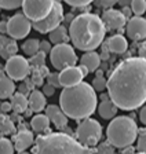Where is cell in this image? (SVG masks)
Wrapping results in <instances>:
<instances>
[{
	"instance_id": "cell-1",
	"label": "cell",
	"mask_w": 146,
	"mask_h": 154,
	"mask_svg": "<svg viewBox=\"0 0 146 154\" xmlns=\"http://www.w3.org/2000/svg\"><path fill=\"white\" fill-rule=\"evenodd\" d=\"M109 99L121 110H135L146 102V61L131 57L121 61L106 80Z\"/></svg>"
},
{
	"instance_id": "cell-2",
	"label": "cell",
	"mask_w": 146,
	"mask_h": 154,
	"mask_svg": "<svg viewBox=\"0 0 146 154\" xmlns=\"http://www.w3.org/2000/svg\"><path fill=\"white\" fill-rule=\"evenodd\" d=\"M98 98L91 84L81 83L64 88L59 95V107L68 119L84 120L95 112Z\"/></svg>"
},
{
	"instance_id": "cell-3",
	"label": "cell",
	"mask_w": 146,
	"mask_h": 154,
	"mask_svg": "<svg viewBox=\"0 0 146 154\" xmlns=\"http://www.w3.org/2000/svg\"><path fill=\"white\" fill-rule=\"evenodd\" d=\"M69 38L80 51H95L102 44L106 29L101 17L91 13H84L75 17L69 25Z\"/></svg>"
},
{
	"instance_id": "cell-4",
	"label": "cell",
	"mask_w": 146,
	"mask_h": 154,
	"mask_svg": "<svg viewBox=\"0 0 146 154\" xmlns=\"http://www.w3.org/2000/svg\"><path fill=\"white\" fill-rule=\"evenodd\" d=\"M94 149L84 147L73 136L64 132H48L35 139L32 154H92Z\"/></svg>"
},
{
	"instance_id": "cell-5",
	"label": "cell",
	"mask_w": 146,
	"mask_h": 154,
	"mask_svg": "<svg viewBox=\"0 0 146 154\" xmlns=\"http://www.w3.org/2000/svg\"><path fill=\"white\" fill-rule=\"evenodd\" d=\"M138 136V125L132 117L128 116H117L109 122L106 129L107 143H110L114 149H124L132 146Z\"/></svg>"
},
{
	"instance_id": "cell-6",
	"label": "cell",
	"mask_w": 146,
	"mask_h": 154,
	"mask_svg": "<svg viewBox=\"0 0 146 154\" xmlns=\"http://www.w3.org/2000/svg\"><path fill=\"white\" fill-rule=\"evenodd\" d=\"M102 138V127L94 119H84L77 125L76 140L84 147H94Z\"/></svg>"
},
{
	"instance_id": "cell-7",
	"label": "cell",
	"mask_w": 146,
	"mask_h": 154,
	"mask_svg": "<svg viewBox=\"0 0 146 154\" xmlns=\"http://www.w3.org/2000/svg\"><path fill=\"white\" fill-rule=\"evenodd\" d=\"M50 61L57 70H64L66 67L76 66L77 55L70 44H57L50 51Z\"/></svg>"
},
{
	"instance_id": "cell-8",
	"label": "cell",
	"mask_w": 146,
	"mask_h": 154,
	"mask_svg": "<svg viewBox=\"0 0 146 154\" xmlns=\"http://www.w3.org/2000/svg\"><path fill=\"white\" fill-rule=\"evenodd\" d=\"M55 0H23L22 10L23 15L29 19L30 22L42 21L48 15V13L54 7Z\"/></svg>"
},
{
	"instance_id": "cell-9",
	"label": "cell",
	"mask_w": 146,
	"mask_h": 154,
	"mask_svg": "<svg viewBox=\"0 0 146 154\" xmlns=\"http://www.w3.org/2000/svg\"><path fill=\"white\" fill-rule=\"evenodd\" d=\"M62 19H64V7H62V3L59 0H55L54 7L48 13V15L43 18L42 21L32 22V26L35 28V30H37L40 33H50L57 26L61 25Z\"/></svg>"
},
{
	"instance_id": "cell-10",
	"label": "cell",
	"mask_w": 146,
	"mask_h": 154,
	"mask_svg": "<svg viewBox=\"0 0 146 154\" xmlns=\"http://www.w3.org/2000/svg\"><path fill=\"white\" fill-rule=\"evenodd\" d=\"M4 70L8 79H11L13 81H21L25 80L28 74L30 73V66L26 58L21 55H14L7 59Z\"/></svg>"
},
{
	"instance_id": "cell-11",
	"label": "cell",
	"mask_w": 146,
	"mask_h": 154,
	"mask_svg": "<svg viewBox=\"0 0 146 154\" xmlns=\"http://www.w3.org/2000/svg\"><path fill=\"white\" fill-rule=\"evenodd\" d=\"M32 29V22L22 13L13 15L7 21V35L13 40H21L29 35Z\"/></svg>"
},
{
	"instance_id": "cell-12",
	"label": "cell",
	"mask_w": 146,
	"mask_h": 154,
	"mask_svg": "<svg viewBox=\"0 0 146 154\" xmlns=\"http://www.w3.org/2000/svg\"><path fill=\"white\" fill-rule=\"evenodd\" d=\"M126 32L134 42L146 38V19L142 17H132L126 23Z\"/></svg>"
},
{
	"instance_id": "cell-13",
	"label": "cell",
	"mask_w": 146,
	"mask_h": 154,
	"mask_svg": "<svg viewBox=\"0 0 146 154\" xmlns=\"http://www.w3.org/2000/svg\"><path fill=\"white\" fill-rule=\"evenodd\" d=\"M101 21L104 22L105 29H107V30H120L127 23L123 14L119 10H114V8L105 10L101 17Z\"/></svg>"
},
{
	"instance_id": "cell-14",
	"label": "cell",
	"mask_w": 146,
	"mask_h": 154,
	"mask_svg": "<svg viewBox=\"0 0 146 154\" xmlns=\"http://www.w3.org/2000/svg\"><path fill=\"white\" fill-rule=\"evenodd\" d=\"M83 79H84V76L81 74L79 66H70L59 72V83H61V87H64V88L73 87L76 84L81 83Z\"/></svg>"
},
{
	"instance_id": "cell-15",
	"label": "cell",
	"mask_w": 146,
	"mask_h": 154,
	"mask_svg": "<svg viewBox=\"0 0 146 154\" xmlns=\"http://www.w3.org/2000/svg\"><path fill=\"white\" fill-rule=\"evenodd\" d=\"M35 143V136L29 129H21V131L15 132L13 136V146L14 150L18 153L25 151L26 149H29L32 144Z\"/></svg>"
},
{
	"instance_id": "cell-16",
	"label": "cell",
	"mask_w": 146,
	"mask_h": 154,
	"mask_svg": "<svg viewBox=\"0 0 146 154\" xmlns=\"http://www.w3.org/2000/svg\"><path fill=\"white\" fill-rule=\"evenodd\" d=\"M45 116L50 120V122H52L58 129H64L68 125V117L64 114L61 107L57 105L45 106Z\"/></svg>"
},
{
	"instance_id": "cell-17",
	"label": "cell",
	"mask_w": 146,
	"mask_h": 154,
	"mask_svg": "<svg viewBox=\"0 0 146 154\" xmlns=\"http://www.w3.org/2000/svg\"><path fill=\"white\" fill-rule=\"evenodd\" d=\"M101 99H102V102L97 106L99 116L105 120L114 119V117L117 116V110H119L117 109V106L109 99V96L107 95H101Z\"/></svg>"
},
{
	"instance_id": "cell-18",
	"label": "cell",
	"mask_w": 146,
	"mask_h": 154,
	"mask_svg": "<svg viewBox=\"0 0 146 154\" xmlns=\"http://www.w3.org/2000/svg\"><path fill=\"white\" fill-rule=\"evenodd\" d=\"M47 106V100H45V96L43 95L42 91L39 90H33L29 94V99H28V107H29L30 112H35L39 114L42 110L45 109Z\"/></svg>"
},
{
	"instance_id": "cell-19",
	"label": "cell",
	"mask_w": 146,
	"mask_h": 154,
	"mask_svg": "<svg viewBox=\"0 0 146 154\" xmlns=\"http://www.w3.org/2000/svg\"><path fill=\"white\" fill-rule=\"evenodd\" d=\"M105 44H106L107 50L113 52V54H124L127 51V48H128L127 38L121 35H114L112 37H109Z\"/></svg>"
},
{
	"instance_id": "cell-20",
	"label": "cell",
	"mask_w": 146,
	"mask_h": 154,
	"mask_svg": "<svg viewBox=\"0 0 146 154\" xmlns=\"http://www.w3.org/2000/svg\"><path fill=\"white\" fill-rule=\"evenodd\" d=\"M18 52V44L15 40L11 37H6V36H0V55L3 59H8V58L17 55Z\"/></svg>"
},
{
	"instance_id": "cell-21",
	"label": "cell",
	"mask_w": 146,
	"mask_h": 154,
	"mask_svg": "<svg viewBox=\"0 0 146 154\" xmlns=\"http://www.w3.org/2000/svg\"><path fill=\"white\" fill-rule=\"evenodd\" d=\"M80 63L87 69L88 73L97 72L101 65V58H99V54H97L95 51H88L84 52V55L80 58Z\"/></svg>"
},
{
	"instance_id": "cell-22",
	"label": "cell",
	"mask_w": 146,
	"mask_h": 154,
	"mask_svg": "<svg viewBox=\"0 0 146 154\" xmlns=\"http://www.w3.org/2000/svg\"><path fill=\"white\" fill-rule=\"evenodd\" d=\"M10 99H11L10 100L11 110L15 114H21V113H25L28 110V98L25 95H22L20 92H15Z\"/></svg>"
},
{
	"instance_id": "cell-23",
	"label": "cell",
	"mask_w": 146,
	"mask_h": 154,
	"mask_svg": "<svg viewBox=\"0 0 146 154\" xmlns=\"http://www.w3.org/2000/svg\"><path fill=\"white\" fill-rule=\"evenodd\" d=\"M15 94V84L11 79L0 74V99H7Z\"/></svg>"
},
{
	"instance_id": "cell-24",
	"label": "cell",
	"mask_w": 146,
	"mask_h": 154,
	"mask_svg": "<svg viewBox=\"0 0 146 154\" xmlns=\"http://www.w3.org/2000/svg\"><path fill=\"white\" fill-rule=\"evenodd\" d=\"M30 127H32V129L35 132H37V134L47 132L50 128V120L47 119L45 114L39 113V114H36L32 117V120H30Z\"/></svg>"
},
{
	"instance_id": "cell-25",
	"label": "cell",
	"mask_w": 146,
	"mask_h": 154,
	"mask_svg": "<svg viewBox=\"0 0 146 154\" xmlns=\"http://www.w3.org/2000/svg\"><path fill=\"white\" fill-rule=\"evenodd\" d=\"M50 43L52 44H65L68 43L69 40V33H68V29L65 28L64 25H59L57 26L54 30L50 32Z\"/></svg>"
},
{
	"instance_id": "cell-26",
	"label": "cell",
	"mask_w": 146,
	"mask_h": 154,
	"mask_svg": "<svg viewBox=\"0 0 146 154\" xmlns=\"http://www.w3.org/2000/svg\"><path fill=\"white\" fill-rule=\"evenodd\" d=\"M0 132L2 135H14L17 132L15 124L8 114L0 113Z\"/></svg>"
},
{
	"instance_id": "cell-27",
	"label": "cell",
	"mask_w": 146,
	"mask_h": 154,
	"mask_svg": "<svg viewBox=\"0 0 146 154\" xmlns=\"http://www.w3.org/2000/svg\"><path fill=\"white\" fill-rule=\"evenodd\" d=\"M39 44H40V42L37 38H28L22 44V51L25 52L26 55L32 57L36 52H39Z\"/></svg>"
},
{
	"instance_id": "cell-28",
	"label": "cell",
	"mask_w": 146,
	"mask_h": 154,
	"mask_svg": "<svg viewBox=\"0 0 146 154\" xmlns=\"http://www.w3.org/2000/svg\"><path fill=\"white\" fill-rule=\"evenodd\" d=\"M130 8L135 17H142L146 11V0H132Z\"/></svg>"
},
{
	"instance_id": "cell-29",
	"label": "cell",
	"mask_w": 146,
	"mask_h": 154,
	"mask_svg": "<svg viewBox=\"0 0 146 154\" xmlns=\"http://www.w3.org/2000/svg\"><path fill=\"white\" fill-rule=\"evenodd\" d=\"M28 62H29L30 70H32V69H37V67L44 66V62H45V54H44V52H42V51L36 52L35 55H32V57H30V59H29Z\"/></svg>"
},
{
	"instance_id": "cell-30",
	"label": "cell",
	"mask_w": 146,
	"mask_h": 154,
	"mask_svg": "<svg viewBox=\"0 0 146 154\" xmlns=\"http://www.w3.org/2000/svg\"><path fill=\"white\" fill-rule=\"evenodd\" d=\"M91 87H92L94 91H99V92L106 88V79L104 77V73H102L101 70H97V76H95V79L92 80Z\"/></svg>"
},
{
	"instance_id": "cell-31",
	"label": "cell",
	"mask_w": 146,
	"mask_h": 154,
	"mask_svg": "<svg viewBox=\"0 0 146 154\" xmlns=\"http://www.w3.org/2000/svg\"><path fill=\"white\" fill-rule=\"evenodd\" d=\"M136 149L139 150V153L146 154V128H142L138 131V136H136Z\"/></svg>"
},
{
	"instance_id": "cell-32",
	"label": "cell",
	"mask_w": 146,
	"mask_h": 154,
	"mask_svg": "<svg viewBox=\"0 0 146 154\" xmlns=\"http://www.w3.org/2000/svg\"><path fill=\"white\" fill-rule=\"evenodd\" d=\"M0 154H14V146L10 139L0 138Z\"/></svg>"
},
{
	"instance_id": "cell-33",
	"label": "cell",
	"mask_w": 146,
	"mask_h": 154,
	"mask_svg": "<svg viewBox=\"0 0 146 154\" xmlns=\"http://www.w3.org/2000/svg\"><path fill=\"white\" fill-rule=\"evenodd\" d=\"M23 0H0V8L3 10H15L22 6Z\"/></svg>"
},
{
	"instance_id": "cell-34",
	"label": "cell",
	"mask_w": 146,
	"mask_h": 154,
	"mask_svg": "<svg viewBox=\"0 0 146 154\" xmlns=\"http://www.w3.org/2000/svg\"><path fill=\"white\" fill-rule=\"evenodd\" d=\"M33 85L35 87H40V85H44V77L40 74V72L37 69H32V77H30Z\"/></svg>"
},
{
	"instance_id": "cell-35",
	"label": "cell",
	"mask_w": 146,
	"mask_h": 154,
	"mask_svg": "<svg viewBox=\"0 0 146 154\" xmlns=\"http://www.w3.org/2000/svg\"><path fill=\"white\" fill-rule=\"evenodd\" d=\"M95 151H97L98 154H114V147L110 143L104 142V143H101L99 146H98Z\"/></svg>"
},
{
	"instance_id": "cell-36",
	"label": "cell",
	"mask_w": 146,
	"mask_h": 154,
	"mask_svg": "<svg viewBox=\"0 0 146 154\" xmlns=\"http://www.w3.org/2000/svg\"><path fill=\"white\" fill-rule=\"evenodd\" d=\"M47 81H48L47 84L52 85L54 88H62L61 83H59V73H57V72H54V73H50L48 76H47Z\"/></svg>"
},
{
	"instance_id": "cell-37",
	"label": "cell",
	"mask_w": 146,
	"mask_h": 154,
	"mask_svg": "<svg viewBox=\"0 0 146 154\" xmlns=\"http://www.w3.org/2000/svg\"><path fill=\"white\" fill-rule=\"evenodd\" d=\"M72 7H88L94 0H64Z\"/></svg>"
},
{
	"instance_id": "cell-38",
	"label": "cell",
	"mask_w": 146,
	"mask_h": 154,
	"mask_svg": "<svg viewBox=\"0 0 146 154\" xmlns=\"http://www.w3.org/2000/svg\"><path fill=\"white\" fill-rule=\"evenodd\" d=\"M51 43L47 42V40H43V42H40L39 44V51L44 52V54H50V51H51Z\"/></svg>"
},
{
	"instance_id": "cell-39",
	"label": "cell",
	"mask_w": 146,
	"mask_h": 154,
	"mask_svg": "<svg viewBox=\"0 0 146 154\" xmlns=\"http://www.w3.org/2000/svg\"><path fill=\"white\" fill-rule=\"evenodd\" d=\"M43 95L44 96H52L54 95V92H55V88L52 85H50V84H44L43 85Z\"/></svg>"
},
{
	"instance_id": "cell-40",
	"label": "cell",
	"mask_w": 146,
	"mask_h": 154,
	"mask_svg": "<svg viewBox=\"0 0 146 154\" xmlns=\"http://www.w3.org/2000/svg\"><path fill=\"white\" fill-rule=\"evenodd\" d=\"M98 3L105 8H112L114 4H117V0H98Z\"/></svg>"
},
{
	"instance_id": "cell-41",
	"label": "cell",
	"mask_w": 146,
	"mask_h": 154,
	"mask_svg": "<svg viewBox=\"0 0 146 154\" xmlns=\"http://www.w3.org/2000/svg\"><path fill=\"white\" fill-rule=\"evenodd\" d=\"M138 57L146 61V40L139 45V48H138Z\"/></svg>"
},
{
	"instance_id": "cell-42",
	"label": "cell",
	"mask_w": 146,
	"mask_h": 154,
	"mask_svg": "<svg viewBox=\"0 0 146 154\" xmlns=\"http://www.w3.org/2000/svg\"><path fill=\"white\" fill-rule=\"evenodd\" d=\"M10 112H11L10 102H3L0 105V113H2V114H7V113H10Z\"/></svg>"
},
{
	"instance_id": "cell-43",
	"label": "cell",
	"mask_w": 146,
	"mask_h": 154,
	"mask_svg": "<svg viewBox=\"0 0 146 154\" xmlns=\"http://www.w3.org/2000/svg\"><path fill=\"white\" fill-rule=\"evenodd\" d=\"M123 14V17L126 18V21H128L130 18H132V13H131V8L130 7H123V10L120 11Z\"/></svg>"
},
{
	"instance_id": "cell-44",
	"label": "cell",
	"mask_w": 146,
	"mask_h": 154,
	"mask_svg": "<svg viewBox=\"0 0 146 154\" xmlns=\"http://www.w3.org/2000/svg\"><path fill=\"white\" fill-rule=\"evenodd\" d=\"M139 120L143 125H146V106H143L139 112Z\"/></svg>"
},
{
	"instance_id": "cell-45",
	"label": "cell",
	"mask_w": 146,
	"mask_h": 154,
	"mask_svg": "<svg viewBox=\"0 0 146 154\" xmlns=\"http://www.w3.org/2000/svg\"><path fill=\"white\" fill-rule=\"evenodd\" d=\"M18 92L26 96V95H29V94H30V91L28 90V87H26L25 84H21V85H18Z\"/></svg>"
},
{
	"instance_id": "cell-46",
	"label": "cell",
	"mask_w": 146,
	"mask_h": 154,
	"mask_svg": "<svg viewBox=\"0 0 146 154\" xmlns=\"http://www.w3.org/2000/svg\"><path fill=\"white\" fill-rule=\"evenodd\" d=\"M23 81H25V83H23V84H25V85L28 87V90H29L30 92H32V91L35 90V85H33L32 80H30V79H28V77H26V79H25V80H23Z\"/></svg>"
},
{
	"instance_id": "cell-47",
	"label": "cell",
	"mask_w": 146,
	"mask_h": 154,
	"mask_svg": "<svg viewBox=\"0 0 146 154\" xmlns=\"http://www.w3.org/2000/svg\"><path fill=\"white\" fill-rule=\"evenodd\" d=\"M0 33L2 35L7 33V21H0Z\"/></svg>"
},
{
	"instance_id": "cell-48",
	"label": "cell",
	"mask_w": 146,
	"mask_h": 154,
	"mask_svg": "<svg viewBox=\"0 0 146 154\" xmlns=\"http://www.w3.org/2000/svg\"><path fill=\"white\" fill-rule=\"evenodd\" d=\"M123 154H135V149L132 147V146H127V147L123 149V151H121Z\"/></svg>"
},
{
	"instance_id": "cell-49",
	"label": "cell",
	"mask_w": 146,
	"mask_h": 154,
	"mask_svg": "<svg viewBox=\"0 0 146 154\" xmlns=\"http://www.w3.org/2000/svg\"><path fill=\"white\" fill-rule=\"evenodd\" d=\"M132 0H117V3L120 4L121 7H128V4H131Z\"/></svg>"
},
{
	"instance_id": "cell-50",
	"label": "cell",
	"mask_w": 146,
	"mask_h": 154,
	"mask_svg": "<svg viewBox=\"0 0 146 154\" xmlns=\"http://www.w3.org/2000/svg\"><path fill=\"white\" fill-rule=\"evenodd\" d=\"M79 69H80V72H81V74H83V76H87V74H88V70H87V69H85V67L84 66H83V65H80V66H79Z\"/></svg>"
},
{
	"instance_id": "cell-51",
	"label": "cell",
	"mask_w": 146,
	"mask_h": 154,
	"mask_svg": "<svg viewBox=\"0 0 146 154\" xmlns=\"http://www.w3.org/2000/svg\"><path fill=\"white\" fill-rule=\"evenodd\" d=\"M18 154H30V153H28V151H21V153H18Z\"/></svg>"
},
{
	"instance_id": "cell-52",
	"label": "cell",
	"mask_w": 146,
	"mask_h": 154,
	"mask_svg": "<svg viewBox=\"0 0 146 154\" xmlns=\"http://www.w3.org/2000/svg\"><path fill=\"white\" fill-rule=\"evenodd\" d=\"M135 154H145V153H135Z\"/></svg>"
}]
</instances>
